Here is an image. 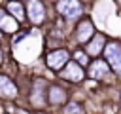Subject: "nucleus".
Listing matches in <instances>:
<instances>
[{"label": "nucleus", "instance_id": "f8f14e48", "mask_svg": "<svg viewBox=\"0 0 121 114\" xmlns=\"http://www.w3.org/2000/svg\"><path fill=\"white\" fill-rule=\"evenodd\" d=\"M17 28H19V21L11 13H8L6 8H0V30L11 34V32H17Z\"/></svg>", "mask_w": 121, "mask_h": 114}, {"label": "nucleus", "instance_id": "6e6552de", "mask_svg": "<svg viewBox=\"0 0 121 114\" xmlns=\"http://www.w3.org/2000/svg\"><path fill=\"white\" fill-rule=\"evenodd\" d=\"M19 95V87L17 84L8 76L0 72V99L2 101H15Z\"/></svg>", "mask_w": 121, "mask_h": 114}, {"label": "nucleus", "instance_id": "423d86ee", "mask_svg": "<svg viewBox=\"0 0 121 114\" xmlns=\"http://www.w3.org/2000/svg\"><path fill=\"white\" fill-rule=\"evenodd\" d=\"M25 11H26V19L32 25H42L47 17V10H45L43 0H26Z\"/></svg>", "mask_w": 121, "mask_h": 114}, {"label": "nucleus", "instance_id": "9b49d317", "mask_svg": "<svg viewBox=\"0 0 121 114\" xmlns=\"http://www.w3.org/2000/svg\"><path fill=\"white\" fill-rule=\"evenodd\" d=\"M106 42H108V38H106V34H104V32H98V34L95 32V34H93V38L85 44V53H87L91 59L98 57V55L104 51Z\"/></svg>", "mask_w": 121, "mask_h": 114}, {"label": "nucleus", "instance_id": "39448f33", "mask_svg": "<svg viewBox=\"0 0 121 114\" xmlns=\"http://www.w3.org/2000/svg\"><path fill=\"white\" fill-rule=\"evenodd\" d=\"M95 34V25H93V19L89 17H79L78 19V25L74 28V40L76 44L79 46H85Z\"/></svg>", "mask_w": 121, "mask_h": 114}, {"label": "nucleus", "instance_id": "ddd939ff", "mask_svg": "<svg viewBox=\"0 0 121 114\" xmlns=\"http://www.w3.org/2000/svg\"><path fill=\"white\" fill-rule=\"evenodd\" d=\"M4 8H6V11L11 13L19 23H23V21L26 19V11H25V4H23V0H8Z\"/></svg>", "mask_w": 121, "mask_h": 114}, {"label": "nucleus", "instance_id": "6ab92c4d", "mask_svg": "<svg viewBox=\"0 0 121 114\" xmlns=\"http://www.w3.org/2000/svg\"><path fill=\"white\" fill-rule=\"evenodd\" d=\"M115 2H117V4H119V6H121V0H115Z\"/></svg>", "mask_w": 121, "mask_h": 114}, {"label": "nucleus", "instance_id": "7ed1b4c3", "mask_svg": "<svg viewBox=\"0 0 121 114\" xmlns=\"http://www.w3.org/2000/svg\"><path fill=\"white\" fill-rule=\"evenodd\" d=\"M104 59L110 66V70L117 76H121V42L119 40H110L104 46Z\"/></svg>", "mask_w": 121, "mask_h": 114}, {"label": "nucleus", "instance_id": "0eeeda50", "mask_svg": "<svg viewBox=\"0 0 121 114\" xmlns=\"http://www.w3.org/2000/svg\"><path fill=\"white\" fill-rule=\"evenodd\" d=\"M59 74H60L62 80H66V82H70V84H79V82H83V78H85L83 66H81L78 61H72V59H68V63L59 70Z\"/></svg>", "mask_w": 121, "mask_h": 114}, {"label": "nucleus", "instance_id": "dca6fc26", "mask_svg": "<svg viewBox=\"0 0 121 114\" xmlns=\"http://www.w3.org/2000/svg\"><path fill=\"white\" fill-rule=\"evenodd\" d=\"M15 114H30V112H28V110H25V108H21V110H17Z\"/></svg>", "mask_w": 121, "mask_h": 114}, {"label": "nucleus", "instance_id": "4468645a", "mask_svg": "<svg viewBox=\"0 0 121 114\" xmlns=\"http://www.w3.org/2000/svg\"><path fill=\"white\" fill-rule=\"evenodd\" d=\"M62 114H85V110H83L81 103H78V101H66L62 104Z\"/></svg>", "mask_w": 121, "mask_h": 114}, {"label": "nucleus", "instance_id": "412c9836", "mask_svg": "<svg viewBox=\"0 0 121 114\" xmlns=\"http://www.w3.org/2000/svg\"><path fill=\"white\" fill-rule=\"evenodd\" d=\"M6 114H8V112H6Z\"/></svg>", "mask_w": 121, "mask_h": 114}, {"label": "nucleus", "instance_id": "a211bd4d", "mask_svg": "<svg viewBox=\"0 0 121 114\" xmlns=\"http://www.w3.org/2000/svg\"><path fill=\"white\" fill-rule=\"evenodd\" d=\"M2 38H4V36H2V30H0V40H2Z\"/></svg>", "mask_w": 121, "mask_h": 114}, {"label": "nucleus", "instance_id": "9d476101", "mask_svg": "<svg viewBox=\"0 0 121 114\" xmlns=\"http://www.w3.org/2000/svg\"><path fill=\"white\" fill-rule=\"evenodd\" d=\"M68 101V89L60 84H49L47 86V104H64Z\"/></svg>", "mask_w": 121, "mask_h": 114}, {"label": "nucleus", "instance_id": "aec40b11", "mask_svg": "<svg viewBox=\"0 0 121 114\" xmlns=\"http://www.w3.org/2000/svg\"><path fill=\"white\" fill-rule=\"evenodd\" d=\"M38 114H43V112H38Z\"/></svg>", "mask_w": 121, "mask_h": 114}, {"label": "nucleus", "instance_id": "2eb2a0df", "mask_svg": "<svg viewBox=\"0 0 121 114\" xmlns=\"http://www.w3.org/2000/svg\"><path fill=\"white\" fill-rule=\"evenodd\" d=\"M74 57H76V61H78L81 66H87V65L91 63V61H89L91 57H89L85 51H81V49H76V51H74Z\"/></svg>", "mask_w": 121, "mask_h": 114}, {"label": "nucleus", "instance_id": "20e7f679", "mask_svg": "<svg viewBox=\"0 0 121 114\" xmlns=\"http://www.w3.org/2000/svg\"><path fill=\"white\" fill-rule=\"evenodd\" d=\"M70 57H72V51H70L68 48H53V49H49L47 55H45V66H47L49 70H53V72H59V70L68 63Z\"/></svg>", "mask_w": 121, "mask_h": 114}, {"label": "nucleus", "instance_id": "f3484780", "mask_svg": "<svg viewBox=\"0 0 121 114\" xmlns=\"http://www.w3.org/2000/svg\"><path fill=\"white\" fill-rule=\"evenodd\" d=\"M2 61H4V53H2V49H0V65H2Z\"/></svg>", "mask_w": 121, "mask_h": 114}, {"label": "nucleus", "instance_id": "f257e3e1", "mask_svg": "<svg viewBox=\"0 0 121 114\" xmlns=\"http://www.w3.org/2000/svg\"><path fill=\"white\" fill-rule=\"evenodd\" d=\"M47 86H49V82L43 80V78H36L32 82L30 93H28V103H30L32 108H36V110L45 108V104H47Z\"/></svg>", "mask_w": 121, "mask_h": 114}, {"label": "nucleus", "instance_id": "1a4fd4ad", "mask_svg": "<svg viewBox=\"0 0 121 114\" xmlns=\"http://www.w3.org/2000/svg\"><path fill=\"white\" fill-rule=\"evenodd\" d=\"M89 70L85 72V74H89L93 80H104V78H108L110 76V66H108V63H106V59H98V57H95V61H91L89 65Z\"/></svg>", "mask_w": 121, "mask_h": 114}, {"label": "nucleus", "instance_id": "f03ea898", "mask_svg": "<svg viewBox=\"0 0 121 114\" xmlns=\"http://www.w3.org/2000/svg\"><path fill=\"white\" fill-rule=\"evenodd\" d=\"M55 10L66 23H72V21H76V19H79L83 15L81 0H57L55 2Z\"/></svg>", "mask_w": 121, "mask_h": 114}]
</instances>
